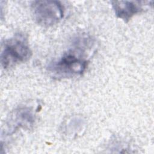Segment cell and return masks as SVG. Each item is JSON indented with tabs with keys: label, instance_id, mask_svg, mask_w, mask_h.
I'll list each match as a JSON object with an SVG mask.
<instances>
[{
	"label": "cell",
	"instance_id": "1",
	"mask_svg": "<svg viewBox=\"0 0 154 154\" xmlns=\"http://www.w3.org/2000/svg\"><path fill=\"white\" fill-rule=\"evenodd\" d=\"M95 42L91 37H78L72 46L57 60L51 63L48 70L54 78H68L82 75L87 69L89 58L94 52Z\"/></svg>",
	"mask_w": 154,
	"mask_h": 154
},
{
	"label": "cell",
	"instance_id": "2",
	"mask_svg": "<svg viewBox=\"0 0 154 154\" xmlns=\"http://www.w3.org/2000/svg\"><path fill=\"white\" fill-rule=\"evenodd\" d=\"M32 51L27 38L22 34H16L4 41L1 52V63L4 69L27 61Z\"/></svg>",
	"mask_w": 154,
	"mask_h": 154
},
{
	"label": "cell",
	"instance_id": "3",
	"mask_svg": "<svg viewBox=\"0 0 154 154\" xmlns=\"http://www.w3.org/2000/svg\"><path fill=\"white\" fill-rule=\"evenodd\" d=\"M34 19L38 24L45 27L52 26L61 20L64 9L57 1H36L31 5Z\"/></svg>",
	"mask_w": 154,
	"mask_h": 154
},
{
	"label": "cell",
	"instance_id": "4",
	"mask_svg": "<svg viewBox=\"0 0 154 154\" xmlns=\"http://www.w3.org/2000/svg\"><path fill=\"white\" fill-rule=\"evenodd\" d=\"M37 109L32 106L23 105L16 109L7 124L6 133L12 134L20 128H29L35 121Z\"/></svg>",
	"mask_w": 154,
	"mask_h": 154
},
{
	"label": "cell",
	"instance_id": "5",
	"mask_svg": "<svg viewBox=\"0 0 154 154\" xmlns=\"http://www.w3.org/2000/svg\"><path fill=\"white\" fill-rule=\"evenodd\" d=\"M145 2L138 1H113L111 4L116 16L125 22H128L134 15L143 10Z\"/></svg>",
	"mask_w": 154,
	"mask_h": 154
}]
</instances>
